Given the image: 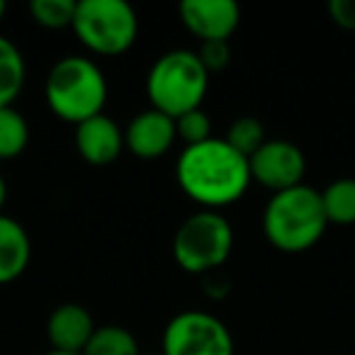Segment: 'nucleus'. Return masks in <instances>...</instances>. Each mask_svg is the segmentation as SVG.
I'll return each mask as SVG.
<instances>
[{"instance_id": "1", "label": "nucleus", "mask_w": 355, "mask_h": 355, "mask_svg": "<svg viewBox=\"0 0 355 355\" xmlns=\"http://www.w3.org/2000/svg\"><path fill=\"white\" fill-rule=\"evenodd\" d=\"M178 185L202 207L219 209L243 198L251 185L248 158L234 151L224 139H207L185 146L175 166Z\"/></svg>"}, {"instance_id": "2", "label": "nucleus", "mask_w": 355, "mask_h": 355, "mask_svg": "<svg viewBox=\"0 0 355 355\" xmlns=\"http://www.w3.org/2000/svg\"><path fill=\"white\" fill-rule=\"evenodd\" d=\"M329 219L324 212L321 193L309 185L275 193L263 212V232L275 248L285 253H300L311 248L324 236Z\"/></svg>"}, {"instance_id": "3", "label": "nucleus", "mask_w": 355, "mask_h": 355, "mask_svg": "<svg viewBox=\"0 0 355 355\" xmlns=\"http://www.w3.org/2000/svg\"><path fill=\"white\" fill-rule=\"evenodd\" d=\"M44 93L51 112L78 127L85 119L103 114L107 103V80L95 61L66 56L51 66Z\"/></svg>"}, {"instance_id": "4", "label": "nucleus", "mask_w": 355, "mask_h": 355, "mask_svg": "<svg viewBox=\"0 0 355 355\" xmlns=\"http://www.w3.org/2000/svg\"><path fill=\"white\" fill-rule=\"evenodd\" d=\"M209 88V73L198 51L173 49L151 66L146 78V93L151 107L178 119L200 110Z\"/></svg>"}, {"instance_id": "5", "label": "nucleus", "mask_w": 355, "mask_h": 355, "mask_svg": "<svg viewBox=\"0 0 355 355\" xmlns=\"http://www.w3.org/2000/svg\"><path fill=\"white\" fill-rule=\"evenodd\" d=\"M73 32L95 54L119 56L137 42L139 17L127 0H80Z\"/></svg>"}, {"instance_id": "6", "label": "nucleus", "mask_w": 355, "mask_h": 355, "mask_svg": "<svg viewBox=\"0 0 355 355\" xmlns=\"http://www.w3.org/2000/svg\"><path fill=\"white\" fill-rule=\"evenodd\" d=\"M232 248V224L212 209L185 219L173 239V256L178 266L193 275L214 272L217 268H222Z\"/></svg>"}, {"instance_id": "7", "label": "nucleus", "mask_w": 355, "mask_h": 355, "mask_svg": "<svg viewBox=\"0 0 355 355\" xmlns=\"http://www.w3.org/2000/svg\"><path fill=\"white\" fill-rule=\"evenodd\" d=\"M161 355H234V338L217 316L183 311L163 331Z\"/></svg>"}, {"instance_id": "8", "label": "nucleus", "mask_w": 355, "mask_h": 355, "mask_svg": "<svg viewBox=\"0 0 355 355\" xmlns=\"http://www.w3.org/2000/svg\"><path fill=\"white\" fill-rule=\"evenodd\" d=\"M251 180H258L263 188L272 193H282L302 185V178L306 173V161L300 146L285 141V139H272L266 141L251 158Z\"/></svg>"}, {"instance_id": "9", "label": "nucleus", "mask_w": 355, "mask_h": 355, "mask_svg": "<svg viewBox=\"0 0 355 355\" xmlns=\"http://www.w3.org/2000/svg\"><path fill=\"white\" fill-rule=\"evenodd\" d=\"M183 25L202 42H229L241 22L234 0H185L180 3Z\"/></svg>"}, {"instance_id": "10", "label": "nucleus", "mask_w": 355, "mask_h": 355, "mask_svg": "<svg viewBox=\"0 0 355 355\" xmlns=\"http://www.w3.org/2000/svg\"><path fill=\"white\" fill-rule=\"evenodd\" d=\"M175 139V119L151 107L139 112L129 122L127 132H124V146L137 158L153 161V158H161L173 146Z\"/></svg>"}, {"instance_id": "11", "label": "nucleus", "mask_w": 355, "mask_h": 355, "mask_svg": "<svg viewBox=\"0 0 355 355\" xmlns=\"http://www.w3.org/2000/svg\"><path fill=\"white\" fill-rule=\"evenodd\" d=\"M76 148L90 166H110L124 148V132L107 114H98L76 127Z\"/></svg>"}, {"instance_id": "12", "label": "nucleus", "mask_w": 355, "mask_h": 355, "mask_svg": "<svg viewBox=\"0 0 355 355\" xmlns=\"http://www.w3.org/2000/svg\"><path fill=\"white\" fill-rule=\"evenodd\" d=\"M46 334H49L54 350L80 355L95 334L93 316L80 304H61L51 311L49 324H46Z\"/></svg>"}, {"instance_id": "13", "label": "nucleus", "mask_w": 355, "mask_h": 355, "mask_svg": "<svg viewBox=\"0 0 355 355\" xmlns=\"http://www.w3.org/2000/svg\"><path fill=\"white\" fill-rule=\"evenodd\" d=\"M32 258V243L25 227L0 214V285L17 280L27 270Z\"/></svg>"}, {"instance_id": "14", "label": "nucleus", "mask_w": 355, "mask_h": 355, "mask_svg": "<svg viewBox=\"0 0 355 355\" xmlns=\"http://www.w3.org/2000/svg\"><path fill=\"white\" fill-rule=\"evenodd\" d=\"M27 66L22 51L8 37L0 35V110L12 107L25 88Z\"/></svg>"}, {"instance_id": "15", "label": "nucleus", "mask_w": 355, "mask_h": 355, "mask_svg": "<svg viewBox=\"0 0 355 355\" xmlns=\"http://www.w3.org/2000/svg\"><path fill=\"white\" fill-rule=\"evenodd\" d=\"M329 224H355V178H340L321 193Z\"/></svg>"}, {"instance_id": "16", "label": "nucleus", "mask_w": 355, "mask_h": 355, "mask_svg": "<svg viewBox=\"0 0 355 355\" xmlns=\"http://www.w3.org/2000/svg\"><path fill=\"white\" fill-rule=\"evenodd\" d=\"M30 141V124L15 107L0 110V161L17 158Z\"/></svg>"}, {"instance_id": "17", "label": "nucleus", "mask_w": 355, "mask_h": 355, "mask_svg": "<svg viewBox=\"0 0 355 355\" xmlns=\"http://www.w3.org/2000/svg\"><path fill=\"white\" fill-rule=\"evenodd\" d=\"M80 355H139V343L122 326H100Z\"/></svg>"}, {"instance_id": "18", "label": "nucleus", "mask_w": 355, "mask_h": 355, "mask_svg": "<svg viewBox=\"0 0 355 355\" xmlns=\"http://www.w3.org/2000/svg\"><path fill=\"white\" fill-rule=\"evenodd\" d=\"M224 141H227L234 151L241 153L243 158H251L253 153H256L258 148L268 141V139H266V127H263V122H261V119H256V117H241V119H236L232 127H229Z\"/></svg>"}, {"instance_id": "19", "label": "nucleus", "mask_w": 355, "mask_h": 355, "mask_svg": "<svg viewBox=\"0 0 355 355\" xmlns=\"http://www.w3.org/2000/svg\"><path fill=\"white\" fill-rule=\"evenodd\" d=\"M76 8H78L76 0H32L30 12L37 25L46 30H64L73 27Z\"/></svg>"}, {"instance_id": "20", "label": "nucleus", "mask_w": 355, "mask_h": 355, "mask_svg": "<svg viewBox=\"0 0 355 355\" xmlns=\"http://www.w3.org/2000/svg\"><path fill=\"white\" fill-rule=\"evenodd\" d=\"M175 132L185 141V146H195V144H202L207 139H212V122H209L207 112L193 110V112L175 119Z\"/></svg>"}, {"instance_id": "21", "label": "nucleus", "mask_w": 355, "mask_h": 355, "mask_svg": "<svg viewBox=\"0 0 355 355\" xmlns=\"http://www.w3.org/2000/svg\"><path fill=\"white\" fill-rule=\"evenodd\" d=\"M198 56L205 69H207V73H212V71H222L229 66L232 46H229V42H202Z\"/></svg>"}, {"instance_id": "22", "label": "nucleus", "mask_w": 355, "mask_h": 355, "mask_svg": "<svg viewBox=\"0 0 355 355\" xmlns=\"http://www.w3.org/2000/svg\"><path fill=\"white\" fill-rule=\"evenodd\" d=\"M329 15L343 30H355V0H331Z\"/></svg>"}, {"instance_id": "23", "label": "nucleus", "mask_w": 355, "mask_h": 355, "mask_svg": "<svg viewBox=\"0 0 355 355\" xmlns=\"http://www.w3.org/2000/svg\"><path fill=\"white\" fill-rule=\"evenodd\" d=\"M6 198H8V185H6V178L0 175V209L6 205Z\"/></svg>"}, {"instance_id": "24", "label": "nucleus", "mask_w": 355, "mask_h": 355, "mask_svg": "<svg viewBox=\"0 0 355 355\" xmlns=\"http://www.w3.org/2000/svg\"><path fill=\"white\" fill-rule=\"evenodd\" d=\"M8 6H6V0H0V20H3V15H6Z\"/></svg>"}, {"instance_id": "25", "label": "nucleus", "mask_w": 355, "mask_h": 355, "mask_svg": "<svg viewBox=\"0 0 355 355\" xmlns=\"http://www.w3.org/2000/svg\"><path fill=\"white\" fill-rule=\"evenodd\" d=\"M46 355H78V353H61V350H51V353H46Z\"/></svg>"}]
</instances>
